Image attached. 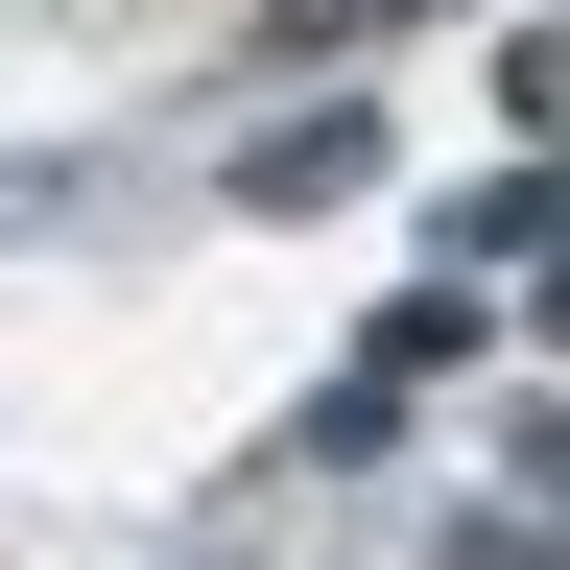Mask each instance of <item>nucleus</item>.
<instances>
[{
  "label": "nucleus",
  "mask_w": 570,
  "mask_h": 570,
  "mask_svg": "<svg viewBox=\"0 0 570 570\" xmlns=\"http://www.w3.org/2000/svg\"><path fill=\"white\" fill-rule=\"evenodd\" d=\"M333 190H381V119H356V96H309V119L238 142V214H333Z\"/></svg>",
  "instance_id": "f257e3e1"
},
{
  "label": "nucleus",
  "mask_w": 570,
  "mask_h": 570,
  "mask_svg": "<svg viewBox=\"0 0 570 570\" xmlns=\"http://www.w3.org/2000/svg\"><path fill=\"white\" fill-rule=\"evenodd\" d=\"M428 570H547V523H452V547H428Z\"/></svg>",
  "instance_id": "f03ea898"
}]
</instances>
